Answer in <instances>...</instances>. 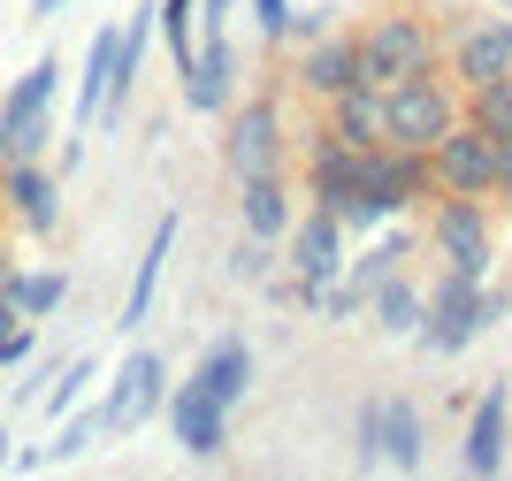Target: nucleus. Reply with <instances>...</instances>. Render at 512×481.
Here are the masks:
<instances>
[{"instance_id":"obj_1","label":"nucleus","mask_w":512,"mask_h":481,"mask_svg":"<svg viewBox=\"0 0 512 481\" xmlns=\"http://www.w3.org/2000/svg\"><path fill=\"white\" fill-rule=\"evenodd\" d=\"M512 314V291L505 283H482V275H459V268H436L421 283V321H413V344L428 359H459L482 329Z\"/></svg>"},{"instance_id":"obj_2","label":"nucleus","mask_w":512,"mask_h":481,"mask_svg":"<svg viewBox=\"0 0 512 481\" xmlns=\"http://www.w3.org/2000/svg\"><path fill=\"white\" fill-rule=\"evenodd\" d=\"M352 46H360V84H375V92H383L390 77L444 69V23L428 16V8H413V0L375 8V16L352 31Z\"/></svg>"},{"instance_id":"obj_3","label":"nucleus","mask_w":512,"mask_h":481,"mask_svg":"<svg viewBox=\"0 0 512 481\" xmlns=\"http://www.w3.org/2000/svg\"><path fill=\"white\" fill-rule=\"evenodd\" d=\"M421 245L436 252V268H459V275H497V207L490 199H428L421 207Z\"/></svg>"},{"instance_id":"obj_4","label":"nucleus","mask_w":512,"mask_h":481,"mask_svg":"<svg viewBox=\"0 0 512 481\" xmlns=\"http://www.w3.org/2000/svg\"><path fill=\"white\" fill-rule=\"evenodd\" d=\"M451 123H459V84H451L444 69L383 84V146H421L428 153Z\"/></svg>"},{"instance_id":"obj_5","label":"nucleus","mask_w":512,"mask_h":481,"mask_svg":"<svg viewBox=\"0 0 512 481\" xmlns=\"http://www.w3.org/2000/svg\"><path fill=\"white\" fill-rule=\"evenodd\" d=\"M214 123H222V168H230V176L283 168V153H291V130H283V100L276 92H237Z\"/></svg>"},{"instance_id":"obj_6","label":"nucleus","mask_w":512,"mask_h":481,"mask_svg":"<svg viewBox=\"0 0 512 481\" xmlns=\"http://www.w3.org/2000/svg\"><path fill=\"white\" fill-rule=\"evenodd\" d=\"M54 100H62V54H39V62L0 92V146H8V161H16V153H46V138H54Z\"/></svg>"},{"instance_id":"obj_7","label":"nucleus","mask_w":512,"mask_h":481,"mask_svg":"<svg viewBox=\"0 0 512 481\" xmlns=\"http://www.w3.org/2000/svg\"><path fill=\"white\" fill-rule=\"evenodd\" d=\"M161 405H169V359L161 352H130L123 367H115V382L100 390L92 420H100V436H138Z\"/></svg>"},{"instance_id":"obj_8","label":"nucleus","mask_w":512,"mask_h":481,"mask_svg":"<svg viewBox=\"0 0 512 481\" xmlns=\"http://www.w3.org/2000/svg\"><path fill=\"white\" fill-rule=\"evenodd\" d=\"M505 69H512V16H459V23H444V77L459 84V92L505 77Z\"/></svg>"},{"instance_id":"obj_9","label":"nucleus","mask_w":512,"mask_h":481,"mask_svg":"<svg viewBox=\"0 0 512 481\" xmlns=\"http://www.w3.org/2000/svg\"><path fill=\"white\" fill-rule=\"evenodd\" d=\"M490 168H497V138L467 115L428 146V176H436L444 199H490Z\"/></svg>"},{"instance_id":"obj_10","label":"nucleus","mask_w":512,"mask_h":481,"mask_svg":"<svg viewBox=\"0 0 512 481\" xmlns=\"http://www.w3.org/2000/svg\"><path fill=\"white\" fill-rule=\"evenodd\" d=\"M0 214L31 237H54L62 230V176L46 168V153H16L0 161Z\"/></svg>"},{"instance_id":"obj_11","label":"nucleus","mask_w":512,"mask_h":481,"mask_svg":"<svg viewBox=\"0 0 512 481\" xmlns=\"http://www.w3.org/2000/svg\"><path fill=\"white\" fill-rule=\"evenodd\" d=\"M344 260H352V237H344V222L329 207L291 214V230H283V245H276V268L306 275V283H329V275H344Z\"/></svg>"},{"instance_id":"obj_12","label":"nucleus","mask_w":512,"mask_h":481,"mask_svg":"<svg viewBox=\"0 0 512 481\" xmlns=\"http://www.w3.org/2000/svg\"><path fill=\"white\" fill-rule=\"evenodd\" d=\"M176 92H184L192 115H222V107L237 100V39H230V23H207V31H199L192 62L176 69Z\"/></svg>"},{"instance_id":"obj_13","label":"nucleus","mask_w":512,"mask_h":481,"mask_svg":"<svg viewBox=\"0 0 512 481\" xmlns=\"http://www.w3.org/2000/svg\"><path fill=\"white\" fill-rule=\"evenodd\" d=\"M299 62H291V92L299 100H329V92H344V84H360V46H352V23H329L321 39H306V46H291Z\"/></svg>"},{"instance_id":"obj_14","label":"nucleus","mask_w":512,"mask_h":481,"mask_svg":"<svg viewBox=\"0 0 512 481\" xmlns=\"http://www.w3.org/2000/svg\"><path fill=\"white\" fill-rule=\"evenodd\" d=\"M161 413H169V436L184 443L192 459H222V451H230V420H237V413H230L222 398H207L192 375L169 382V405H161Z\"/></svg>"},{"instance_id":"obj_15","label":"nucleus","mask_w":512,"mask_h":481,"mask_svg":"<svg viewBox=\"0 0 512 481\" xmlns=\"http://www.w3.org/2000/svg\"><path fill=\"white\" fill-rule=\"evenodd\" d=\"M505 443H512V382H490V390L474 398V413H467V443H459V466H467L474 481L505 474Z\"/></svg>"},{"instance_id":"obj_16","label":"nucleus","mask_w":512,"mask_h":481,"mask_svg":"<svg viewBox=\"0 0 512 481\" xmlns=\"http://www.w3.org/2000/svg\"><path fill=\"white\" fill-rule=\"evenodd\" d=\"M253 367H260V359H253V336H245V329H222V336H207V352L192 359V382L237 413V405L253 398Z\"/></svg>"},{"instance_id":"obj_17","label":"nucleus","mask_w":512,"mask_h":481,"mask_svg":"<svg viewBox=\"0 0 512 481\" xmlns=\"http://www.w3.org/2000/svg\"><path fill=\"white\" fill-rule=\"evenodd\" d=\"M176 237H184V207H161L146 230V252L130 260V291H123V329H138V321L153 314V298H161V275H169V252Z\"/></svg>"},{"instance_id":"obj_18","label":"nucleus","mask_w":512,"mask_h":481,"mask_svg":"<svg viewBox=\"0 0 512 481\" xmlns=\"http://www.w3.org/2000/svg\"><path fill=\"white\" fill-rule=\"evenodd\" d=\"M230 184H237V230H245V237H268V245H283L291 214H299V199H291V176H283V168H260V176H230Z\"/></svg>"},{"instance_id":"obj_19","label":"nucleus","mask_w":512,"mask_h":481,"mask_svg":"<svg viewBox=\"0 0 512 481\" xmlns=\"http://www.w3.org/2000/svg\"><path fill=\"white\" fill-rule=\"evenodd\" d=\"M413 252H421V222H413V214H390L383 230L367 237V252H360V260H344V283H352V291L367 298L375 283H390V275L406 268Z\"/></svg>"},{"instance_id":"obj_20","label":"nucleus","mask_w":512,"mask_h":481,"mask_svg":"<svg viewBox=\"0 0 512 481\" xmlns=\"http://www.w3.org/2000/svg\"><path fill=\"white\" fill-rule=\"evenodd\" d=\"M375 191H383L390 214H421L436 199V176H428L421 146H375Z\"/></svg>"},{"instance_id":"obj_21","label":"nucleus","mask_w":512,"mask_h":481,"mask_svg":"<svg viewBox=\"0 0 512 481\" xmlns=\"http://www.w3.org/2000/svg\"><path fill=\"white\" fill-rule=\"evenodd\" d=\"M321 130L344 146H383V92L375 84H344L321 100Z\"/></svg>"},{"instance_id":"obj_22","label":"nucleus","mask_w":512,"mask_h":481,"mask_svg":"<svg viewBox=\"0 0 512 481\" xmlns=\"http://www.w3.org/2000/svg\"><path fill=\"white\" fill-rule=\"evenodd\" d=\"M383 466L390 474H421L428 466V420L413 398H383Z\"/></svg>"},{"instance_id":"obj_23","label":"nucleus","mask_w":512,"mask_h":481,"mask_svg":"<svg viewBox=\"0 0 512 481\" xmlns=\"http://www.w3.org/2000/svg\"><path fill=\"white\" fill-rule=\"evenodd\" d=\"M0 291H8V306H16L23 321H54L69 306V275L62 268H16V260H8Z\"/></svg>"},{"instance_id":"obj_24","label":"nucleus","mask_w":512,"mask_h":481,"mask_svg":"<svg viewBox=\"0 0 512 481\" xmlns=\"http://www.w3.org/2000/svg\"><path fill=\"white\" fill-rule=\"evenodd\" d=\"M360 314L375 321V336H413V321H421V275L398 268L390 283H375V291H367Z\"/></svg>"},{"instance_id":"obj_25","label":"nucleus","mask_w":512,"mask_h":481,"mask_svg":"<svg viewBox=\"0 0 512 481\" xmlns=\"http://www.w3.org/2000/svg\"><path fill=\"white\" fill-rule=\"evenodd\" d=\"M92 382H100V359H69V367H54V375L39 382V405H46V420H62V413H77V405L92 398Z\"/></svg>"},{"instance_id":"obj_26","label":"nucleus","mask_w":512,"mask_h":481,"mask_svg":"<svg viewBox=\"0 0 512 481\" xmlns=\"http://www.w3.org/2000/svg\"><path fill=\"white\" fill-rule=\"evenodd\" d=\"M153 39L169 46V62L184 69L199 46V0H153Z\"/></svg>"},{"instance_id":"obj_27","label":"nucleus","mask_w":512,"mask_h":481,"mask_svg":"<svg viewBox=\"0 0 512 481\" xmlns=\"http://www.w3.org/2000/svg\"><path fill=\"white\" fill-rule=\"evenodd\" d=\"M459 115L467 123H482L490 138H512V69L490 84H474V92H459Z\"/></svg>"},{"instance_id":"obj_28","label":"nucleus","mask_w":512,"mask_h":481,"mask_svg":"<svg viewBox=\"0 0 512 481\" xmlns=\"http://www.w3.org/2000/svg\"><path fill=\"white\" fill-rule=\"evenodd\" d=\"M92 443H100V420H92V405H77V413L54 420V443H39L46 466H69V459H85Z\"/></svg>"},{"instance_id":"obj_29","label":"nucleus","mask_w":512,"mask_h":481,"mask_svg":"<svg viewBox=\"0 0 512 481\" xmlns=\"http://www.w3.org/2000/svg\"><path fill=\"white\" fill-rule=\"evenodd\" d=\"M222 275H230V283H268V275H276V245L237 230V245H230V260H222Z\"/></svg>"},{"instance_id":"obj_30","label":"nucleus","mask_w":512,"mask_h":481,"mask_svg":"<svg viewBox=\"0 0 512 481\" xmlns=\"http://www.w3.org/2000/svg\"><path fill=\"white\" fill-rule=\"evenodd\" d=\"M352 466H360V474L383 466V398H367L360 413H352Z\"/></svg>"},{"instance_id":"obj_31","label":"nucleus","mask_w":512,"mask_h":481,"mask_svg":"<svg viewBox=\"0 0 512 481\" xmlns=\"http://www.w3.org/2000/svg\"><path fill=\"white\" fill-rule=\"evenodd\" d=\"M260 291L276 298L283 314H306V321H314V306H321V283H306V275H291V268H283V275H268Z\"/></svg>"},{"instance_id":"obj_32","label":"nucleus","mask_w":512,"mask_h":481,"mask_svg":"<svg viewBox=\"0 0 512 481\" xmlns=\"http://www.w3.org/2000/svg\"><path fill=\"white\" fill-rule=\"evenodd\" d=\"M360 306H367V298L352 291L344 275H329V283H321V306H314V321H329V329H352V321H360Z\"/></svg>"},{"instance_id":"obj_33","label":"nucleus","mask_w":512,"mask_h":481,"mask_svg":"<svg viewBox=\"0 0 512 481\" xmlns=\"http://www.w3.org/2000/svg\"><path fill=\"white\" fill-rule=\"evenodd\" d=\"M237 8L253 16V31H260L268 46H283V31H291V8H299V0H237Z\"/></svg>"},{"instance_id":"obj_34","label":"nucleus","mask_w":512,"mask_h":481,"mask_svg":"<svg viewBox=\"0 0 512 481\" xmlns=\"http://www.w3.org/2000/svg\"><path fill=\"white\" fill-rule=\"evenodd\" d=\"M31 352H39V321H16V329H0V375H8V367H31Z\"/></svg>"},{"instance_id":"obj_35","label":"nucleus","mask_w":512,"mask_h":481,"mask_svg":"<svg viewBox=\"0 0 512 481\" xmlns=\"http://www.w3.org/2000/svg\"><path fill=\"white\" fill-rule=\"evenodd\" d=\"M337 23V8H291V31H283V46H306V39H321Z\"/></svg>"},{"instance_id":"obj_36","label":"nucleus","mask_w":512,"mask_h":481,"mask_svg":"<svg viewBox=\"0 0 512 481\" xmlns=\"http://www.w3.org/2000/svg\"><path fill=\"white\" fill-rule=\"evenodd\" d=\"M490 207L512 214V138H497V168H490Z\"/></svg>"},{"instance_id":"obj_37","label":"nucleus","mask_w":512,"mask_h":481,"mask_svg":"<svg viewBox=\"0 0 512 481\" xmlns=\"http://www.w3.org/2000/svg\"><path fill=\"white\" fill-rule=\"evenodd\" d=\"M85 138H92V130H69V138H62V153L46 161V168H54V176H62V184H69V176H77V168H85Z\"/></svg>"},{"instance_id":"obj_38","label":"nucleus","mask_w":512,"mask_h":481,"mask_svg":"<svg viewBox=\"0 0 512 481\" xmlns=\"http://www.w3.org/2000/svg\"><path fill=\"white\" fill-rule=\"evenodd\" d=\"M62 8H69V0H31V16H39V23H46V16H62Z\"/></svg>"},{"instance_id":"obj_39","label":"nucleus","mask_w":512,"mask_h":481,"mask_svg":"<svg viewBox=\"0 0 512 481\" xmlns=\"http://www.w3.org/2000/svg\"><path fill=\"white\" fill-rule=\"evenodd\" d=\"M8 459H16V436H8V428H0V466H8Z\"/></svg>"},{"instance_id":"obj_40","label":"nucleus","mask_w":512,"mask_h":481,"mask_svg":"<svg viewBox=\"0 0 512 481\" xmlns=\"http://www.w3.org/2000/svg\"><path fill=\"white\" fill-rule=\"evenodd\" d=\"M0 275H8V237H0Z\"/></svg>"},{"instance_id":"obj_41","label":"nucleus","mask_w":512,"mask_h":481,"mask_svg":"<svg viewBox=\"0 0 512 481\" xmlns=\"http://www.w3.org/2000/svg\"><path fill=\"white\" fill-rule=\"evenodd\" d=\"M0 161H8V146H0Z\"/></svg>"}]
</instances>
